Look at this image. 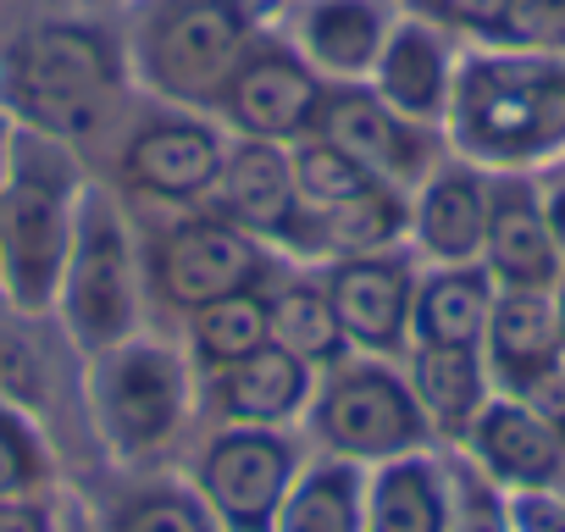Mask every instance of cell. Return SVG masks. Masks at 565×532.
Instances as JSON below:
<instances>
[{
  "mask_svg": "<svg viewBox=\"0 0 565 532\" xmlns=\"http://www.w3.org/2000/svg\"><path fill=\"white\" fill-rule=\"evenodd\" d=\"M51 477H56V460H51L45 433L29 422V411H18L12 400H0V499L45 493Z\"/></svg>",
  "mask_w": 565,
  "mask_h": 532,
  "instance_id": "30",
  "label": "cell"
},
{
  "mask_svg": "<svg viewBox=\"0 0 565 532\" xmlns=\"http://www.w3.org/2000/svg\"><path fill=\"white\" fill-rule=\"evenodd\" d=\"M145 273L167 306L194 317L227 295L260 289L271 278V255L260 238H249L227 216H183L150 238Z\"/></svg>",
  "mask_w": 565,
  "mask_h": 532,
  "instance_id": "8",
  "label": "cell"
},
{
  "mask_svg": "<svg viewBox=\"0 0 565 532\" xmlns=\"http://www.w3.org/2000/svg\"><path fill=\"white\" fill-rule=\"evenodd\" d=\"M460 449L499 493L554 488L565 471V427L537 400H515V394H493L477 411Z\"/></svg>",
  "mask_w": 565,
  "mask_h": 532,
  "instance_id": "12",
  "label": "cell"
},
{
  "mask_svg": "<svg viewBox=\"0 0 565 532\" xmlns=\"http://www.w3.org/2000/svg\"><path fill=\"white\" fill-rule=\"evenodd\" d=\"M504 510H510V532H565V499L554 488L504 493Z\"/></svg>",
  "mask_w": 565,
  "mask_h": 532,
  "instance_id": "34",
  "label": "cell"
},
{
  "mask_svg": "<svg viewBox=\"0 0 565 532\" xmlns=\"http://www.w3.org/2000/svg\"><path fill=\"white\" fill-rule=\"evenodd\" d=\"M548 300H554V322H559V333H565V273H559V284L548 289Z\"/></svg>",
  "mask_w": 565,
  "mask_h": 532,
  "instance_id": "38",
  "label": "cell"
},
{
  "mask_svg": "<svg viewBox=\"0 0 565 532\" xmlns=\"http://www.w3.org/2000/svg\"><path fill=\"white\" fill-rule=\"evenodd\" d=\"M493 45L565 56V0H510V12H504Z\"/></svg>",
  "mask_w": 565,
  "mask_h": 532,
  "instance_id": "31",
  "label": "cell"
},
{
  "mask_svg": "<svg viewBox=\"0 0 565 532\" xmlns=\"http://www.w3.org/2000/svg\"><path fill=\"white\" fill-rule=\"evenodd\" d=\"M455 471L416 449L366 471V532H449Z\"/></svg>",
  "mask_w": 565,
  "mask_h": 532,
  "instance_id": "22",
  "label": "cell"
},
{
  "mask_svg": "<svg viewBox=\"0 0 565 532\" xmlns=\"http://www.w3.org/2000/svg\"><path fill=\"white\" fill-rule=\"evenodd\" d=\"M328 300L333 317L350 339V350L366 355H394L411 344V300H416V273L394 249H366V255H339L328 273Z\"/></svg>",
  "mask_w": 565,
  "mask_h": 532,
  "instance_id": "13",
  "label": "cell"
},
{
  "mask_svg": "<svg viewBox=\"0 0 565 532\" xmlns=\"http://www.w3.org/2000/svg\"><path fill=\"white\" fill-rule=\"evenodd\" d=\"M106 532H222V526L194 488L156 482V488L117 499V510L106 515Z\"/></svg>",
  "mask_w": 565,
  "mask_h": 532,
  "instance_id": "29",
  "label": "cell"
},
{
  "mask_svg": "<svg viewBox=\"0 0 565 532\" xmlns=\"http://www.w3.org/2000/svg\"><path fill=\"white\" fill-rule=\"evenodd\" d=\"M289 167H295V189H300L306 216H322V211H333V205H350L355 194H366L372 183H383V178H372L361 161H350L344 150H333V145L317 139V134L295 139ZM300 233H306V227H300Z\"/></svg>",
  "mask_w": 565,
  "mask_h": 532,
  "instance_id": "28",
  "label": "cell"
},
{
  "mask_svg": "<svg viewBox=\"0 0 565 532\" xmlns=\"http://www.w3.org/2000/svg\"><path fill=\"white\" fill-rule=\"evenodd\" d=\"M543 216H548V233H554V249L565 260V183L543 189Z\"/></svg>",
  "mask_w": 565,
  "mask_h": 532,
  "instance_id": "36",
  "label": "cell"
},
{
  "mask_svg": "<svg viewBox=\"0 0 565 532\" xmlns=\"http://www.w3.org/2000/svg\"><path fill=\"white\" fill-rule=\"evenodd\" d=\"M311 134L328 139L333 150H344L350 161H361L372 178H383L394 189H411L438 167L433 161V134L422 123H405L394 106L377 100V89H361V84L328 89Z\"/></svg>",
  "mask_w": 565,
  "mask_h": 532,
  "instance_id": "11",
  "label": "cell"
},
{
  "mask_svg": "<svg viewBox=\"0 0 565 532\" xmlns=\"http://www.w3.org/2000/svg\"><path fill=\"white\" fill-rule=\"evenodd\" d=\"M488 278L499 289H526V295H548L565 273V260L554 249L548 216H543V189H532L526 178H499L493 200H488V233H482V255Z\"/></svg>",
  "mask_w": 565,
  "mask_h": 532,
  "instance_id": "17",
  "label": "cell"
},
{
  "mask_svg": "<svg viewBox=\"0 0 565 532\" xmlns=\"http://www.w3.org/2000/svg\"><path fill=\"white\" fill-rule=\"evenodd\" d=\"M317 394V372L295 361L289 350H255L238 366L211 372V405L233 427H289Z\"/></svg>",
  "mask_w": 565,
  "mask_h": 532,
  "instance_id": "20",
  "label": "cell"
},
{
  "mask_svg": "<svg viewBox=\"0 0 565 532\" xmlns=\"http://www.w3.org/2000/svg\"><path fill=\"white\" fill-rule=\"evenodd\" d=\"M322 73L282 40H260L238 56L227 84L216 89L211 111L238 134V139H271V145H295L317 128L322 111Z\"/></svg>",
  "mask_w": 565,
  "mask_h": 532,
  "instance_id": "10",
  "label": "cell"
},
{
  "mask_svg": "<svg viewBox=\"0 0 565 532\" xmlns=\"http://www.w3.org/2000/svg\"><path fill=\"white\" fill-rule=\"evenodd\" d=\"M311 427L328 455L383 466L416 449H433V422L411 389L405 372H394L383 355H344L339 366L322 372L311 394Z\"/></svg>",
  "mask_w": 565,
  "mask_h": 532,
  "instance_id": "5",
  "label": "cell"
},
{
  "mask_svg": "<svg viewBox=\"0 0 565 532\" xmlns=\"http://www.w3.org/2000/svg\"><path fill=\"white\" fill-rule=\"evenodd\" d=\"M0 532H56V504L45 493L0 499Z\"/></svg>",
  "mask_w": 565,
  "mask_h": 532,
  "instance_id": "35",
  "label": "cell"
},
{
  "mask_svg": "<svg viewBox=\"0 0 565 532\" xmlns=\"http://www.w3.org/2000/svg\"><path fill=\"white\" fill-rule=\"evenodd\" d=\"M271 344V306H266V289H244V295H227L205 311H194L189 322V350H194V366L211 377L222 366H238L249 361L255 350Z\"/></svg>",
  "mask_w": 565,
  "mask_h": 532,
  "instance_id": "27",
  "label": "cell"
},
{
  "mask_svg": "<svg viewBox=\"0 0 565 532\" xmlns=\"http://www.w3.org/2000/svg\"><path fill=\"white\" fill-rule=\"evenodd\" d=\"M411 389L433 422V438L466 444L477 411L493 400V377L482 350H449V344H411Z\"/></svg>",
  "mask_w": 565,
  "mask_h": 532,
  "instance_id": "24",
  "label": "cell"
},
{
  "mask_svg": "<svg viewBox=\"0 0 565 532\" xmlns=\"http://www.w3.org/2000/svg\"><path fill=\"white\" fill-rule=\"evenodd\" d=\"M394 23L399 18L388 12V0H306L300 56L317 73H333L339 84H361L372 78Z\"/></svg>",
  "mask_w": 565,
  "mask_h": 532,
  "instance_id": "21",
  "label": "cell"
},
{
  "mask_svg": "<svg viewBox=\"0 0 565 532\" xmlns=\"http://www.w3.org/2000/svg\"><path fill=\"white\" fill-rule=\"evenodd\" d=\"M7 150H12V123L0 117V194H7Z\"/></svg>",
  "mask_w": 565,
  "mask_h": 532,
  "instance_id": "37",
  "label": "cell"
},
{
  "mask_svg": "<svg viewBox=\"0 0 565 532\" xmlns=\"http://www.w3.org/2000/svg\"><path fill=\"white\" fill-rule=\"evenodd\" d=\"M300 477V449L282 427H222L194 460V493L222 532H271L282 493Z\"/></svg>",
  "mask_w": 565,
  "mask_h": 532,
  "instance_id": "9",
  "label": "cell"
},
{
  "mask_svg": "<svg viewBox=\"0 0 565 532\" xmlns=\"http://www.w3.org/2000/svg\"><path fill=\"white\" fill-rule=\"evenodd\" d=\"M416 18L438 23V29H466V34H499L510 0H411Z\"/></svg>",
  "mask_w": 565,
  "mask_h": 532,
  "instance_id": "33",
  "label": "cell"
},
{
  "mask_svg": "<svg viewBox=\"0 0 565 532\" xmlns=\"http://www.w3.org/2000/svg\"><path fill=\"white\" fill-rule=\"evenodd\" d=\"M266 306H271V344L306 361L311 372H328L350 355V339H344L322 284H282L266 295Z\"/></svg>",
  "mask_w": 565,
  "mask_h": 532,
  "instance_id": "26",
  "label": "cell"
},
{
  "mask_svg": "<svg viewBox=\"0 0 565 532\" xmlns=\"http://www.w3.org/2000/svg\"><path fill=\"white\" fill-rule=\"evenodd\" d=\"M271 532H366V466L344 455L300 466Z\"/></svg>",
  "mask_w": 565,
  "mask_h": 532,
  "instance_id": "25",
  "label": "cell"
},
{
  "mask_svg": "<svg viewBox=\"0 0 565 532\" xmlns=\"http://www.w3.org/2000/svg\"><path fill=\"white\" fill-rule=\"evenodd\" d=\"M499 300V284L488 278L482 260L460 266H433L416 278L411 300V344H449V350H482L488 311Z\"/></svg>",
  "mask_w": 565,
  "mask_h": 532,
  "instance_id": "23",
  "label": "cell"
},
{
  "mask_svg": "<svg viewBox=\"0 0 565 532\" xmlns=\"http://www.w3.org/2000/svg\"><path fill=\"white\" fill-rule=\"evenodd\" d=\"M249 45H255L249 0H150L134 56L156 95L178 106H211Z\"/></svg>",
  "mask_w": 565,
  "mask_h": 532,
  "instance_id": "4",
  "label": "cell"
},
{
  "mask_svg": "<svg viewBox=\"0 0 565 532\" xmlns=\"http://www.w3.org/2000/svg\"><path fill=\"white\" fill-rule=\"evenodd\" d=\"M56 300H62V317H67L73 339L89 355H106L122 339H134V322H139L134 249H128V227H122L117 205L100 189L78 194L73 249H67V266H62Z\"/></svg>",
  "mask_w": 565,
  "mask_h": 532,
  "instance_id": "6",
  "label": "cell"
},
{
  "mask_svg": "<svg viewBox=\"0 0 565 532\" xmlns=\"http://www.w3.org/2000/svg\"><path fill=\"white\" fill-rule=\"evenodd\" d=\"M482 361L499 394L543 400L565 377V333L554 322V300L526 289H499L482 333Z\"/></svg>",
  "mask_w": 565,
  "mask_h": 532,
  "instance_id": "16",
  "label": "cell"
},
{
  "mask_svg": "<svg viewBox=\"0 0 565 532\" xmlns=\"http://www.w3.org/2000/svg\"><path fill=\"white\" fill-rule=\"evenodd\" d=\"M444 128L471 167L521 172L565 156V56L515 45L460 56Z\"/></svg>",
  "mask_w": 565,
  "mask_h": 532,
  "instance_id": "1",
  "label": "cell"
},
{
  "mask_svg": "<svg viewBox=\"0 0 565 532\" xmlns=\"http://www.w3.org/2000/svg\"><path fill=\"white\" fill-rule=\"evenodd\" d=\"M455 51L444 40L438 23L427 18H399L383 40V56L372 67V89L383 106H394L405 123L438 128L449 117V95H455Z\"/></svg>",
  "mask_w": 565,
  "mask_h": 532,
  "instance_id": "18",
  "label": "cell"
},
{
  "mask_svg": "<svg viewBox=\"0 0 565 532\" xmlns=\"http://www.w3.org/2000/svg\"><path fill=\"white\" fill-rule=\"evenodd\" d=\"M488 200H493V178H482V167L471 161H438L411 200V233L416 249L433 266H460L482 255V233H488Z\"/></svg>",
  "mask_w": 565,
  "mask_h": 532,
  "instance_id": "19",
  "label": "cell"
},
{
  "mask_svg": "<svg viewBox=\"0 0 565 532\" xmlns=\"http://www.w3.org/2000/svg\"><path fill=\"white\" fill-rule=\"evenodd\" d=\"M449 471H455V521H449V532H510L504 493L477 466H449Z\"/></svg>",
  "mask_w": 565,
  "mask_h": 532,
  "instance_id": "32",
  "label": "cell"
},
{
  "mask_svg": "<svg viewBox=\"0 0 565 532\" xmlns=\"http://www.w3.org/2000/svg\"><path fill=\"white\" fill-rule=\"evenodd\" d=\"M78 161L67 139L12 128L7 194H0V289L18 311H45L62 289V266L78 222Z\"/></svg>",
  "mask_w": 565,
  "mask_h": 532,
  "instance_id": "3",
  "label": "cell"
},
{
  "mask_svg": "<svg viewBox=\"0 0 565 532\" xmlns=\"http://www.w3.org/2000/svg\"><path fill=\"white\" fill-rule=\"evenodd\" d=\"M89 405H95V422L117 455H128V460L156 455L189 422V405H194L189 361L167 344L122 339L117 350L95 355Z\"/></svg>",
  "mask_w": 565,
  "mask_h": 532,
  "instance_id": "7",
  "label": "cell"
},
{
  "mask_svg": "<svg viewBox=\"0 0 565 532\" xmlns=\"http://www.w3.org/2000/svg\"><path fill=\"white\" fill-rule=\"evenodd\" d=\"M216 216H227L233 227H244L260 244H295L300 249V227H306V205L295 189V167L289 150L271 139H233L216 172Z\"/></svg>",
  "mask_w": 565,
  "mask_h": 532,
  "instance_id": "14",
  "label": "cell"
},
{
  "mask_svg": "<svg viewBox=\"0 0 565 532\" xmlns=\"http://www.w3.org/2000/svg\"><path fill=\"white\" fill-rule=\"evenodd\" d=\"M222 128L205 123V117H183V111H167V117H150L128 134L122 145V178L128 189L150 194V200H205L216 189V172H222Z\"/></svg>",
  "mask_w": 565,
  "mask_h": 532,
  "instance_id": "15",
  "label": "cell"
},
{
  "mask_svg": "<svg viewBox=\"0 0 565 532\" xmlns=\"http://www.w3.org/2000/svg\"><path fill=\"white\" fill-rule=\"evenodd\" d=\"M122 95V51L95 23H40L0 56V117L29 134L84 139Z\"/></svg>",
  "mask_w": 565,
  "mask_h": 532,
  "instance_id": "2",
  "label": "cell"
}]
</instances>
